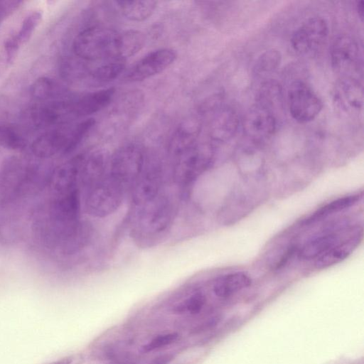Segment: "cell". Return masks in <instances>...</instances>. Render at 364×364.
I'll list each match as a JSON object with an SVG mask.
<instances>
[{"label":"cell","mask_w":364,"mask_h":364,"mask_svg":"<svg viewBox=\"0 0 364 364\" xmlns=\"http://www.w3.org/2000/svg\"><path fill=\"white\" fill-rule=\"evenodd\" d=\"M117 32L102 26H92L81 31L74 38L75 55L86 62L112 58Z\"/></svg>","instance_id":"1"},{"label":"cell","mask_w":364,"mask_h":364,"mask_svg":"<svg viewBox=\"0 0 364 364\" xmlns=\"http://www.w3.org/2000/svg\"><path fill=\"white\" fill-rule=\"evenodd\" d=\"M145 161L144 151L138 144H125L111 156L109 176L127 191L132 188L144 168Z\"/></svg>","instance_id":"2"},{"label":"cell","mask_w":364,"mask_h":364,"mask_svg":"<svg viewBox=\"0 0 364 364\" xmlns=\"http://www.w3.org/2000/svg\"><path fill=\"white\" fill-rule=\"evenodd\" d=\"M126 191L108 175L86 191L85 210L92 216L107 217L120 207Z\"/></svg>","instance_id":"3"},{"label":"cell","mask_w":364,"mask_h":364,"mask_svg":"<svg viewBox=\"0 0 364 364\" xmlns=\"http://www.w3.org/2000/svg\"><path fill=\"white\" fill-rule=\"evenodd\" d=\"M174 176L181 184H188L210 166L213 150L208 144L196 142L174 156Z\"/></svg>","instance_id":"4"},{"label":"cell","mask_w":364,"mask_h":364,"mask_svg":"<svg viewBox=\"0 0 364 364\" xmlns=\"http://www.w3.org/2000/svg\"><path fill=\"white\" fill-rule=\"evenodd\" d=\"M173 215V205L166 196L160 193L150 202L139 207L137 225L142 232L156 235L164 231Z\"/></svg>","instance_id":"5"},{"label":"cell","mask_w":364,"mask_h":364,"mask_svg":"<svg viewBox=\"0 0 364 364\" xmlns=\"http://www.w3.org/2000/svg\"><path fill=\"white\" fill-rule=\"evenodd\" d=\"M287 97L289 112L300 123L314 120L323 107V103L318 95L301 81H295L290 85Z\"/></svg>","instance_id":"6"},{"label":"cell","mask_w":364,"mask_h":364,"mask_svg":"<svg viewBox=\"0 0 364 364\" xmlns=\"http://www.w3.org/2000/svg\"><path fill=\"white\" fill-rule=\"evenodd\" d=\"M28 117L31 123L38 128L62 127L76 119L70 98L33 106L30 109Z\"/></svg>","instance_id":"7"},{"label":"cell","mask_w":364,"mask_h":364,"mask_svg":"<svg viewBox=\"0 0 364 364\" xmlns=\"http://www.w3.org/2000/svg\"><path fill=\"white\" fill-rule=\"evenodd\" d=\"M177 58V53L171 48L154 50L132 67L126 75L128 82H139L148 79L168 68Z\"/></svg>","instance_id":"8"},{"label":"cell","mask_w":364,"mask_h":364,"mask_svg":"<svg viewBox=\"0 0 364 364\" xmlns=\"http://www.w3.org/2000/svg\"><path fill=\"white\" fill-rule=\"evenodd\" d=\"M328 26L321 17L308 19L292 34L291 43L300 53H307L316 49L326 38Z\"/></svg>","instance_id":"9"},{"label":"cell","mask_w":364,"mask_h":364,"mask_svg":"<svg viewBox=\"0 0 364 364\" xmlns=\"http://www.w3.org/2000/svg\"><path fill=\"white\" fill-rule=\"evenodd\" d=\"M162 179L160 166L145 161L139 176L132 188V200L138 208L154 200L161 193Z\"/></svg>","instance_id":"10"},{"label":"cell","mask_w":364,"mask_h":364,"mask_svg":"<svg viewBox=\"0 0 364 364\" xmlns=\"http://www.w3.org/2000/svg\"><path fill=\"white\" fill-rule=\"evenodd\" d=\"M72 127H61L47 131L32 143L33 154L41 159H48L61 152L68 154Z\"/></svg>","instance_id":"11"},{"label":"cell","mask_w":364,"mask_h":364,"mask_svg":"<svg viewBox=\"0 0 364 364\" xmlns=\"http://www.w3.org/2000/svg\"><path fill=\"white\" fill-rule=\"evenodd\" d=\"M276 119L272 112L259 105L251 109L243 120L245 134L255 141L271 136L276 129Z\"/></svg>","instance_id":"12"},{"label":"cell","mask_w":364,"mask_h":364,"mask_svg":"<svg viewBox=\"0 0 364 364\" xmlns=\"http://www.w3.org/2000/svg\"><path fill=\"white\" fill-rule=\"evenodd\" d=\"M358 58L359 48L352 37L341 35L334 40L331 49V61L337 72L351 70L357 65Z\"/></svg>","instance_id":"13"},{"label":"cell","mask_w":364,"mask_h":364,"mask_svg":"<svg viewBox=\"0 0 364 364\" xmlns=\"http://www.w3.org/2000/svg\"><path fill=\"white\" fill-rule=\"evenodd\" d=\"M115 90L103 89L70 98L76 119L86 117L107 107L112 102Z\"/></svg>","instance_id":"14"},{"label":"cell","mask_w":364,"mask_h":364,"mask_svg":"<svg viewBox=\"0 0 364 364\" xmlns=\"http://www.w3.org/2000/svg\"><path fill=\"white\" fill-rule=\"evenodd\" d=\"M109 159L101 151L84 156L80 168V183L85 191L109 175Z\"/></svg>","instance_id":"15"},{"label":"cell","mask_w":364,"mask_h":364,"mask_svg":"<svg viewBox=\"0 0 364 364\" xmlns=\"http://www.w3.org/2000/svg\"><path fill=\"white\" fill-rule=\"evenodd\" d=\"M238 125V117L234 109L223 107L216 111L210 122V135L214 140H228L234 136Z\"/></svg>","instance_id":"16"},{"label":"cell","mask_w":364,"mask_h":364,"mask_svg":"<svg viewBox=\"0 0 364 364\" xmlns=\"http://www.w3.org/2000/svg\"><path fill=\"white\" fill-rule=\"evenodd\" d=\"M361 238L362 233L358 231L343 242H340L316 259V268L326 269L344 260L356 248Z\"/></svg>","instance_id":"17"},{"label":"cell","mask_w":364,"mask_h":364,"mask_svg":"<svg viewBox=\"0 0 364 364\" xmlns=\"http://www.w3.org/2000/svg\"><path fill=\"white\" fill-rule=\"evenodd\" d=\"M200 130V124L196 118H190L182 122L174 132L171 141L170 151L176 156L195 144Z\"/></svg>","instance_id":"18"},{"label":"cell","mask_w":364,"mask_h":364,"mask_svg":"<svg viewBox=\"0 0 364 364\" xmlns=\"http://www.w3.org/2000/svg\"><path fill=\"white\" fill-rule=\"evenodd\" d=\"M144 33L136 30H128L117 33L112 58L126 60L135 55L144 46Z\"/></svg>","instance_id":"19"},{"label":"cell","mask_w":364,"mask_h":364,"mask_svg":"<svg viewBox=\"0 0 364 364\" xmlns=\"http://www.w3.org/2000/svg\"><path fill=\"white\" fill-rule=\"evenodd\" d=\"M251 279L243 272H235L218 277L213 284L214 294L220 298L228 297L250 286Z\"/></svg>","instance_id":"20"},{"label":"cell","mask_w":364,"mask_h":364,"mask_svg":"<svg viewBox=\"0 0 364 364\" xmlns=\"http://www.w3.org/2000/svg\"><path fill=\"white\" fill-rule=\"evenodd\" d=\"M30 93L38 101L50 102L64 99L66 90L53 79L41 77L31 84Z\"/></svg>","instance_id":"21"},{"label":"cell","mask_w":364,"mask_h":364,"mask_svg":"<svg viewBox=\"0 0 364 364\" xmlns=\"http://www.w3.org/2000/svg\"><path fill=\"white\" fill-rule=\"evenodd\" d=\"M126 60L109 58L101 61L93 67H90L89 76L100 83L107 82L115 79L124 70Z\"/></svg>","instance_id":"22"},{"label":"cell","mask_w":364,"mask_h":364,"mask_svg":"<svg viewBox=\"0 0 364 364\" xmlns=\"http://www.w3.org/2000/svg\"><path fill=\"white\" fill-rule=\"evenodd\" d=\"M337 234L331 233L317 237L306 242L299 252V257L304 260L318 258L340 242Z\"/></svg>","instance_id":"23"},{"label":"cell","mask_w":364,"mask_h":364,"mask_svg":"<svg viewBox=\"0 0 364 364\" xmlns=\"http://www.w3.org/2000/svg\"><path fill=\"white\" fill-rule=\"evenodd\" d=\"M122 14L132 21H142L152 15L156 8V1H117Z\"/></svg>","instance_id":"24"},{"label":"cell","mask_w":364,"mask_h":364,"mask_svg":"<svg viewBox=\"0 0 364 364\" xmlns=\"http://www.w3.org/2000/svg\"><path fill=\"white\" fill-rule=\"evenodd\" d=\"M362 197L363 193H360L333 200L316 210L304 221V223L309 225L331 214L348 208L357 203Z\"/></svg>","instance_id":"25"},{"label":"cell","mask_w":364,"mask_h":364,"mask_svg":"<svg viewBox=\"0 0 364 364\" xmlns=\"http://www.w3.org/2000/svg\"><path fill=\"white\" fill-rule=\"evenodd\" d=\"M281 99L282 89L279 84L274 81H268L261 86L258 94L259 106L272 112L271 108L278 105Z\"/></svg>","instance_id":"26"},{"label":"cell","mask_w":364,"mask_h":364,"mask_svg":"<svg viewBox=\"0 0 364 364\" xmlns=\"http://www.w3.org/2000/svg\"><path fill=\"white\" fill-rule=\"evenodd\" d=\"M41 18L42 12L40 10H34L24 18L18 31L15 33L21 46L25 44L31 38Z\"/></svg>","instance_id":"27"},{"label":"cell","mask_w":364,"mask_h":364,"mask_svg":"<svg viewBox=\"0 0 364 364\" xmlns=\"http://www.w3.org/2000/svg\"><path fill=\"white\" fill-rule=\"evenodd\" d=\"M22 135L14 128L0 125V146L10 150H21L26 146Z\"/></svg>","instance_id":"28"},{"label":"cell","mask_w":364,"mask_h":364,"mask_svg":"<svg viewBox=\"0 0 364 364\" xmlns=\"http://www.w3.org/2000/svg\"><path fill=\"white\" fill-rule=\"evenodd\" d=\"M281 55L279 51L270 49L263 53L257 60L255 71L258 73H265L273 71L279 65Z\"/></svg>","instance_id":"29"},{"label":"cell","mask_w":364,"mask_h":364,"mask_svg":"<svg viewBox=\"0 0 364 364\" xmlns=\"http://www.w3.org/2000/svg\"><path fill=\"white\" fill-rule=\"evenodd\" d=\"M205 301V296L202 292H196L176 306L173 311L180 314L188 312L191 314H196L201 311Z\"/></svg>","instance_id":"30"},{"label":"cell","mask_w":364,"mask_h":364,"mask_svg":"<svg viewBox=\"0 0 364 364\" xmlns=\"http://www.w3.org/2000/svg\"><path fill=\"white\" fill-rule=\"evenodd\" d=\"M178 338L177 333H168L156 336L142 347V351L149 353L173 343Z\"/></svg>","instance_id":"31"},{"label":"cell","mask_w":364,"mask_h":364,"mask_svg":"<svg viewBox=\"0 0 364 364\" xmlns=\"http://www.w3.org/2000/svg\"><path fill=\"white\" fill-rule=\"evenodd\" d=\"M345 92L349 103L352 106L359 107L362 105V94H360V89L358 83L350 79L346 80L345 85Z\"/></svg>","instance_id":"32"},{"label":"cell","mask_w":364,"mask_h":364,"mask_svg":"<svg viewBox=\"0 0 364 364\" xmlns=\"http://www.w3.org/2000/svg\"><path fill=\"white\" fill-rule=\"evenodd\" d=\"M23 3L21 1H0V25Z\"/></svg>","instance_id":"33"},{"label":"cell","mask_w":364,"mask_h":364,"mask_svg":"<svg viewBox=\"0 0 364 364\" xmlns=\"http://www.w3.org/2000/svg\"><path fill=\"white\" fill-rule=\"evenodd\" d=\"M173 357L171 353L164 354L156 358L150 364H168L173 359Z\"/></svg>","instance_id":"34"},{"label":"cell","mask_w":364,"mask_h":364,"mask_svg":"<svg viewBox=\"0 0 364 364\" xmlns=\"http://www.w3.org/2000/svg\"><path fill=\"white\" fill-rule=\"evenodd\" d=\"M356 9H357V11H358L359 16L363 20V11H364V1H357Z\"/></svg>","instance_id":"35"},{"label":"cell","mask_w":364,"mask_h":364,"mask_svg":"<svg viewBox=\"0 0 364 364\" xmlns=\"http://www.w3.org/2000/svg\"><path fill=\"white\" fill-rule=\"evenodd\" d=\"M71 362V360L70 358H65L61 360H59L53 364H70Z\"/></svg>","instance_id":"36"},{"label":"cell","mask_w":364,"mask_h":364,"mask_svg":"<svg viewBox=\"0 0 364 364\" xmlns=\"http://www.w3.org/2000/svg\"><path fill=\"white\" fill-rule=\"evenodd\" d=\"M116 364H134V363L126 362V363H116Z\"/></svg>","instance_id":"37"}]
</instances>
